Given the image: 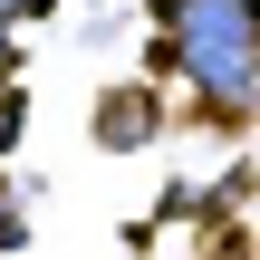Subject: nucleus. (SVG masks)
I'll list each match as a JSON object with an SVG mask.
<instances>
[{"instance_id": "7ed1b4c3", "label": "nucleus", "mask_w": 260, "mask_h": 260, "mask_svg": "<svg viewBox=\"0 0 260 260\" xmlns=\"http://www.w3.org/2000/svg\"><path fill=\"white\" fill-rule=\"evenodd\" d=\"M29 10H39V0H0V19H29Z\"/></svg>"}, {"instance_id": "f257e3e1", "label": "nucleus", "mask_w": 260, "mask_h": 260, "mask_svg": "<svg viewBox=\"0 0 260 260\" xmlns=\"http://www.w3.org/2000/svg\"><path fill=\"white\" fill-rule=\"evenodd\" d=\"M174 48L212 106H241L260 77V0H174Z\"/></svg>"}, {"instance_id": "f03ea898", "label": "nucleus", "mask_w": 260, "mask_h": 260, "mask_svg": "<svg viewBox=\"0 0 260 260\" xmlns=\"http://www.w3.org/2000/svg\"><path fill=\"white\" fill-rule=\"evenodd\" d=\"M135 135H154V96H116L106 106V145H135Z\"/></svg>"}]
</instances>
